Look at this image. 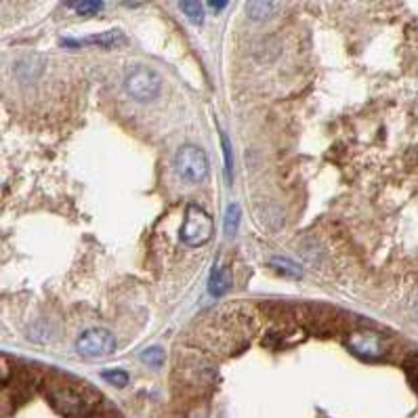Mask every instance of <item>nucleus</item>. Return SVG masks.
<instances>
[{"label": "nucleus", "instance_id": "nucleus-15", "mask_svg": "<svg viewBox=\"0 0 418 418\" xmlns=\"http://www.w3.org/2000/svg\"><path fill=\"white\" fill-rule=\"evenodd\" d=\"M68 7L80 15H95L103 9V3H91V0H85V3H68Z\"/></svg>", "mask_w": 418, "mask_h": 418}, {"label": "nucleus", "instance_id": "nucleus-11", "mask_svg": "<svg viewBox=\"0 0 418 418\" xmlns=\"http://www.w3.org/2000/svg\"><path fill=\"white\" fill-rule=\"evenodd\" d=\"M240 219H242V208L240 204H229L227 206V212H225V236H236L238 231V225H240Z\"/></svg>", "mask_w": 418, "mask_h": 418}, {"label": "nucleus", "instance_id": "nucleus-7", "mask_svg": "<svg viewBox=\"0 0 418 418\" xmlns=\"http://www.w3.org/2000/svg\"><path fill=\"white\" fill-rule=\"evenodd\" d=\"M233 280H231V273L227 267H223L221 263H215L212 267V273H210V280H208V290L212 296H223L229 288H231Z\"/></svg>", "mask_w": 418, "mask_h": 418}, {"label": "nucleus", "instance_id": "nucleus-19", "mask_svg": "<svg viewBox=\"0 0 418 418\" xmlns=\"http://www.w3.org/2000/svg\"><path fill=\"white\" fill-rule=\"evenodd\" d=\"M414 317L418 319V298L414 301Z\"/></svg>", "mask_w": 418, "mask_h": 418}, {"label": "nucleus", "instance_id": "nucleus-16", "mask_svg": "<svg viewBox=\"0 0 418 418\" xmlns=\"http://www.w3.org/2000/svg\"><path fill=\"white\" fill-rule=\"evenodd\" d=\"M110 384H114V387H127L129 384V374L124 372V370H106L103 374H101Z\"/></svg>", "mask_w": 418, "mask_h": 418}, {"label": "nucleus", "instance_id": "nucleus-3", "mask_svg": "<svg viewBox=\"0 0 418 418\" xmlns=\"http://www.w3.org/2000/svg\"><path fill=\"white\" fill-rule=\"evenodd\" d=\"M124 89L135 101L147 103V101H154V99L160 97V93H162V76L156 70L147 68V66H139L127 76Z\"/></svg>", "mask_w": 418, "mask_h": 418}, {"label": "nucleus", "instance_id": "nucleus-13", "mask_svg": "<svg viewBox=\"0 0 418 418\" xmlns=\"http://www.w3.org/2000/svg\"><path fill=\"white\" fill-rule=\"evenodd\" d=\"M164 359H166V355H164V351L160 347H147L141 353V361L145 366H150V368H162Z\"/></svg>", "mask_w": 418, "mask_h": 418}, {"label": "nucleus", "instance_id": "nucleus-17", "mask_svg": "<svg viewBox=\"0 0 418 418\" xmlns=\"http://www.w3.org/2000/svg\"><path fill=\"white\" fill-rule=\"evenodd\" d=\"M206 7H208V9H212V11H217V13H219V11H223V9H227V3H208V5H206Z\"/></svg>", "mask_w": 418, "mask_h": 418}, {"label": "nucleus", "instance_id": "nucleus-1", "mask_svg": "<svg viewBox=\"0 0 418 418\" xmlns=\"http://www.w3.org/2000/svg\"><path fill=\"white\" fill-rule=\"evenodd\" d=\"M215 233V223L212 217L198 204H187L185 217L181 223V242L185 246L198 248L204 246L212 240Z\"/></svg>", "mask_w": 418, "mask_h": 418}, {"label": "nucleus", "instance_id": "nucleus-14", "mask_svg": "<svg viewBox=\"0 0 418 418\" xmlns=\"http://www.w3.org/2000/svg\"><path fill=\"white\" fill-rule=\"evenodd\" d=\"M221 145H223V156H225V181H233V160H231V145L225 133H221Z\"/></svg>", "mask_w": 418, "mask_h": 418}, {"label": "nucleus", "instance_id": "nucleus-4", "mask_svg": "<svg viewBox=\"0 0 418 418\" xmlns=\"http://www.w3.org/2000/svg\"><path fill=\"white\" fill-rule=\"evenodd\" d=\"M116 347H118L116 336L106 328H89L76 340V351L89 359L108 357L116 351Z\"/></svg>", "mask_w": 418, "mask_h": 418}, {"label": "nucleus", "instance_id": "nucleus-18", "mask_svg": "<svg viewBox=\"0 0 418 418\" xmlns=\"http://www.w3.org/2000/svg\"><path fill=\"white\" fill-rule=\"evenodd\" d=\"M410 372H416V374H418V357H416V363L410 366ZM416 384H418V376H416Z\"/></svg>", "mask_w": 418, "mask_h": 418}, {"label": "nucleus", "instance_id": "nucleus-9", "mask_svg": "<svg viewBox=\"0 0 418 418\" xmlns=\"http://www.w3.org/2000/svg\"><path fill=\"white\" fill-rule=\"evenodd\" d=\"M269 263H271L273 269H278L280 273H284V275H288V278H301V275H303L301 265L294 263V261H290V259H286V257H273Z\"/></svg>", "mask_w": 418, "mask_h": 418}, {"label": "nucleus", "instance_id": "nucleus-8", "mask_svg": "<svg viewBox=\"0 0 418 418\" xmlns=\"http://www.w3.org/2000/svg\"><path fill=\"white\" fill-rule=\"evenodd\" d=\"M120 43H124V36L118 30H110V32H103L99 36H91V38H85V41H66V45H99V47H106V49L116 47Z\"/></svg>", "mask_w": 418, "mask_h": 418}, {"label": "nucleus", "instance_id": "nucleus-10", "mask_svg": "<svg viewBox=\"0 0 418 418\" xmlns=\"http://www.w3.org/2000/svg\"><path fill=\"white\" fill-rule=\"evenodd\" d=\"M275 9H278L275 3H248V5H246V13H248V17L254 20V22H263V20L271 17V13H273Z\"/></svg>", "mask_w": 418, "mask_h": 418}, {"label": "nucleus", "instance_id": "nucleus-5", "mask_svg": "<svg viewBox=\"0 0 418 418\" xmlns=\"http://www.w3.org/2000/svg\"><path fill=\"white\" fill-rule=\"evenodd\" d=\"M349 349L359 355V357H366V359H378L387 353V345L382 340L380 334L372 332V330H357L349 336L347 340Z\"/></svg>", "mask_w": 418, "mask_h": 418}, {"label": "nucleus", "instance_id": "nucleus-12", "mask_svg": "<svg viewBox=\"0 0 418 418\" xmlns=\"http://www.w3.org/2000/svg\"><path fill=\"white\" fill-rule=\"evenodd\" d=\"M179 9L185 13V17L194 24V26H202L204 24V7L200 3H181Z\"/></svg>", "mask_w": 418, "mask_h": 418}, {"label": "nucleus", "instance_id": "nucleus-2", "mask_svg": "<svg viewBox=\"0 0 418 418\" xmlns=\"http://www.w3.org/2000/svg\"><path fill=\"white\" fill-rule=\"evenodd\" d=\"M175 173L179 179H183L185 183H202L208 177V156L202 147L187 143L181 145L179 152L175 154Z\"/></svg>", "mask_w": 418, "mask_h": 418}, {"label": "nucleus", "instance_id": "nucleus-6", "mask_svg": "<svg viewBox=\"0 0 418 418\" xmlns=\"http://www.w3.org/2000/svg\"><path fill=\"white\" fill-rule=\"evenodd\" d=\"M49 397H51V403L62 412V414H66V416H74V418H82V416H87V412H89V403H87V399L78 393V391H74V389H53L51 393H49Z\"/></svg>", "mask_w": 418, "mask_h": 418}]
</instances>
